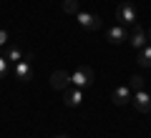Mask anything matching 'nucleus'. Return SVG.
Masks as SVG:
<instances>
[{
	"label": "nucleus",
	"mask_w": 151,
	"mask_h": 138,
	"mask_svg": "<svg viewBox=\"0 0 151 138\" xmlns=\"http://www.w3.org/2000/svg\"><path fill=\"white\" fill-rule=\"evenodd\" d=\"M93 80H96V75L88 65H78L76 73H70V83H76V88H88V85H93Z\"/></svg>",
	"instance_id": "nucleus-1"
},
{
	"label": "nucleus",
	"mask_w": 151,
	"mask_h": 138,
	"mask_svg": "<svg viewBox=\"0 0 151 138\" xmlns=\"http://www.w3.org/2000/svg\"><path fill=\"white\" fill-rule=\"evenodd\" d=\"M116 20H119L121 25H134L136 23V8L131 5L129 0H124V3L116 8Z\"/></svg>",
	"instance_id": "nucleus-2"
},
{
	"label": "nucleus",
	"mask_w": 151,
	"mask_h": 138,
	"mask_svg": "<svg viewBox=\"0 0 151 138\" xmlns=\"http://www.w3.org/2000/svg\"><path fill=\"white\" fill-rule=\"evenodd\" d=\"M76 20L81 23V28H86V30H101V25H103L98 15H93V13H83V10L76 13Z\"/></svg>",
	"instance_id": "nucleus-3"
},
{
	"label": "nucleus",
	"mask_w": 151,
	"mask_h": 138,
	"mask_svg": "<svg viewBox=\"0 0 151 138\" xmlns=\"http://www.w3.org/2000/svg\"><path fill=\"white\" fill-rule=\"evenodd\" d=\"M131 103L136 106L139 113H151V96L146 93V90H136L134 98H131Z\"/></svg>",
	"instance_id": "nucleus-4"
},
{
	"label": "nucleus",
	"mask_w": 151,
	"mask_h": 138,
	"mask_svg": "<svg viewBox=\"0 0 151 138\" xmlns=\"http://www.w3.org/2000/svg\"><path fill=\"white\" fill-rule=\"evenodd\" d=\"M70 85V73H65V70H55L53 75H50V88L53 90H65Z\"/></svg>",
	"instance_id": "nucleus-5"
},
{
	"label": "nucleus",
	"mask_w": 151,
	"mask_h": 138,
	"mask_svg": "<svg viewBox=\"0 0 151 138\" xmlns=\"http://www.w3.org/2000/svg\"><path fill=\"white\" fill-rule=\"evenodd\" d=\"M131 98H134V93H131L129 85H119V88L111 93V101L116 103V106H126V103H131Z\"/></svg>",
	"instance_id": "nucleus-6"
},
{
	"label": "nucleus",
	"mask_w": 151,
	"mask_h": 138,
	"mask_svg": "<svg viewBox=\"0 0 151 138\" xmlns=\"http://www.w3.org/2000/svg\"><path fill=\"white\" fill-rule=\"evenodd\" d=\"M63 103H65L68 108L81 106V103H83V90H81V88H76V90L65 88V90H63Z\"/></svg>",
	"instance_id": "nucleus-7"
},
{
	"label": "nucleus",
	"mask_w": 151,
	"mask_h": 138,
	"mask_svg": "<svg viewBox=\"0 0 151 138\" xmlns=\"http://www.w3.org/2000/svg\"><path fill=\"white\" fill-rule=\"evenodd\" d=\"M126 38H129V33H126V28H124V25H113V28H108V30H106V40H108V43H113V45L124 43Z\"/></svg>",
	"instance_id": "nucleus-8"
},
{
	"label": "nucleus",
	"mask_w": 151,
	"mask_h": 138,
	"mask_svg": "<svg viewBox=\"0 0 151 138\" xmlns=\"http://www.w3.org/2000/svg\"><path fill=\"white\" fill-rule=\"evenodd\" d=\"M129 43H131V45H134L136 50H141V48H144V45H146V30H141V28L136 25L134 30L129 33Z\"/></svg>",
	"instance_id": "nucleus-9"
},
{
	"label": "nucleus",
	"mask_w": 151,
	"mask_h": 138,
	"mask_svg": "<svg viewBox=\"0 0 151 138\" xmlns=\"http://www.w3.org/2000/svg\"><path fill=\"white\" fill-rule=\"evenodd\" d=\"M30 73H33V68H30L28 60L15 63V78H18V80H28V78H30Z\"/></svg>",
	"instance_id": "nucleus-10"
},
{
	"label": "nucleus",
	"mask_w": 151,
	"mask_h": 138,
	"mask_svg": "<svg viewBox=\"0 0 151 138\" xmlns=\"http://www.w3.org/2000/svg\"><path fill=\"white\" fill-rule=\"evenodd\" d=\"M129 88H131V93H136V90H144L146 88V78H144V75H131V78H129Z\"/></svg>",
	"instance_id": "nucleus-11"
},
{
	"label": "nucleus",
	"mask_w": 151,
	"mask_h": 138,
	"mask_svg": "<svg viewBox=\"0 0 151 138\" xmlns=\"http://www.w3.org/2000/svg\"><path fill=\"white\" fill-rule=\"evenodd\" d=\"M139 65L141 68H151V45L146 43L144 48H141V55H139Z\"/></svg>",
	"instance_id": "nucleus-12"
},
{
	"label": "nucleus",
	"mask_w": 151,
	"mask_h": 138,
	"mask_svg": "<svg viewBox=\"0 0 151 138\" xmlns=\"http://www.w3.org/2000/svg\"><path fill=\"white\" fill-rule=\"evenodd\" d=\"M63 13L76 15V13H78V0H63Z\"/></svg>",
	"instance_id": "nucleus-13"
},
{
	"label": "nucleus",
	"mask_w": 151,
	"mask_h": 138,
	"mask_svg": "<svg viewBox=\"0 0 151 138\" xmlns=\"http://www.w3.org/2000/svg\"><path fill=\"white\" fill-rule=\"evenodd\" d=\"M10 60H13V63H20V60H23V53H20L18 48H8V63H10Z\"/></svg>",
	"instance_id": "nucleus-14"
},
{
	"label": "nucleus",
	"mask_w": 151,
	"mask_h": 138,
	"mask_svg": "<svg viewBox=\"0 0 151 138\" xmlns=\"http://www.w3.org/2000/svg\"><path fill=\"white\" fill-rule=\"evenodd\" d=\"M8 75V58H0V78Z\"/></svg>",
	"instance_id": "nucleus-15"
},
{
	"label": "nucleus",
	"mask_w": 151,
	"mask_h": 138,
	"mask_svg": "<svg viewBox=\"0 0 151 138\" xmlns=\"http://www.w3.org/2000/svg\"><path fill=\"white\" fill-rule=\"evenodd\" d=\"M23 60H28V63H33V60H35V53H33V50H28V53H23Z\"/></svg>",
	"instance_id": "nucleus-16"
},
{
	"label": "nucleus",
	"mask_w": 151,
	"mask_h": 138,
	"mask_svg": "<svg viewBox=\"0 0 151 138\" xmlns=\"http://www.w3.org/2000/svg\"><path fill=\"white\" fill-rule=\"evenodd\" d=\"M5 40H8V33H5V30H0V45H5Z\"/></svg>",
	"instance_id": "nucleus-17"
},
{
	"label": "nucleus",
	"mask_w": 151,
	"mask_h": 138,
	"mask_svg": "<svg viewBox=\"0 0 151 138\" xmlns=\"http://www.w3.org/2000/svg\"><path fill=\"white\" fill-rule=\"evenodd\" d=\"M146 43H149V45H151V28H149V30H146Z\"/></svg>",
	"instance_id": "nucleus-18"
},
{
	"label": "nucleus",
	"mask_w": 151,
	"mask_h": 138,
	"mask_svg": "<svg viewBox=\"0 0 151 138\" xmlns=\"http://www.w3.org/2000/svg\"><path fill=\"white\" fill-rule=\"evenodd\" d=\"M55 138H70V136H55Z\"/></svg>",
	"instance_id": "nucleus-19"
}]
</instances>
